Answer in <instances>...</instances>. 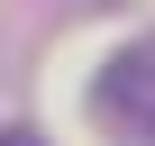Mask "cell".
<instances>
[{
	"label": "cell",
	"instance_id": "cell-1",
	"mask_svg": "<svg viewBox=\"0 0 155 146\" xmlns=\"http://www.w3.org/2000/svg\"><path fill=\"white\" fill-rule=\"evenodd\" d=\"M91 119L110 146H155V37H128L91 73Z\"/></svg>",
	"mask_w": 155,
	"mask_h": 146
},
{
	"label": "cell",
	"instance_id": "cell-2",
	"mask_svg": "<svg viewBox=\"0 0 155 146\" xmlns=\"http://www.w3.org/2000/svg\"><path fill=\"white\" fill-rule=\"evenodd\" d=\"M0 146H46V137H37L28 119H9V128H0Z\"/></svg>",
	"mask_w": 155,
	"mask_h": 146
}]
</instances>
